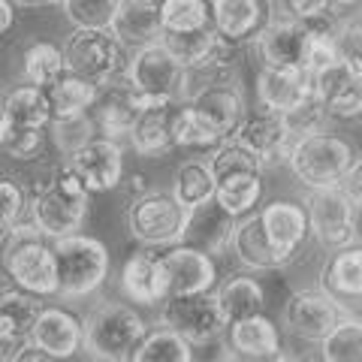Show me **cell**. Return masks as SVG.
Returning a JSON list of instances; mask_svg holds the SVG:
<instances>
[{
    "instance_id": "cell-28",
    "label": "cell",
    "mask_w": 362,
    "mask_h": 362,
    "mask_svg": "<svg viewBox=\"0 0 362 362\" xmlns=\"http://www.w3.org/2000/svg\"><path fill=\"white\" fill-rule=\"evenodd\" d=\"M230 251L235 254V259H239L245 269H251V272H278V269L290 266V259L284 254H278L275 245L269 242V235L263 230V223H259L257 211L239 218Z\"/></svg>"
},
{
    "instance_id": "cell-32",
    "label": "cell",
    "mask_w": 362,
    "mask_h": 362,
    "mask_svg": "<svg viewBox=\"0 0 362 362\" xmlns=\"http://www.w3.org/2000/svg\"><path fill=\"white\" fill-rule=\"evenodd\" d=\"M160 42L181 66H202L221 52V45L226 40L221 37L214 25H206L197 30H163Z\"/></svg>"
},
{
    "instance_id": "cell-12",
    "label": "cell",
    "mask_w": 362,
    "mask_h": 362,
    "mask_svg": "<svg viewBox=\"0 0 362 362\" xmlns=\"http://www.w3.org/2000/svg\"><path fill=\"white\" fill-rule=\"evenodd\" d=\"M70 169L85 181L90 194H106V190L121 187L124 181V148L118 139L109 136H94L76 151L66 154Z\"/></svg>"
},
{
    "instance_id": "cell-14",
    "label": "cell",
    "mask_w": 362,
    "mask_h": 362,
    "mask_svg": "<svg viewBox=\"0 0 362 362\" xmlns=\"http://www.w3.org/2000/svg\"><path fill=\"white\" fill-rule=\"evenodd\" d=\"M233 139L242 142L247 151H254L263 166H275L281 160H287L293 133H290L281 112L257 106L254 112H247V115L242 118V124L233 133Z\"/></svg>"
},
{
    "instance_id": "cell-15",
    "label": "cell",
    "mask_w": 362,
    "mask_h": 362,
    "mask_svg": "<svg viewBox=\"0 0 362 362\" xmlns=\"http://www.w3.org/2000/svg\"><path fill=\"white\" fill-rule=\"evenodd\" d=\"M30 341L42 347L52 359H70L85 350V317L64 305H42Z\"/></svg>"
},
{
    "instance_id": "cell-22",
    "label": "cell",
    "mask_w": 362,
    "mask_h": 362,
    "mask_svg": "<svg viewBox=\"0 0 362 362\" xmlns=\"http://www.w3.org/2000/svg\"><path fill=\"white\" fill-rule=\"evenodd\" d=\"M257 106L272 112H290L314 94V78L296 66H259L257 73Z\"/></svg>"
},
{
    "instance_id": "cell-55",
    "label": "cell",
    "mask_w": 362,
    "mask_h": 362,
    "mask_svg": "<svg viewBox=\"0 0 362 362\" xmlns=\"http://www.w3.org/2000/svg\"><path fill=\"white\" fill-rule=\"evenodd\" d=\"M356 4H362V0H338V6H341V9H347V6H356Z\"/></svg>"
},
{
    "instance_id": "cell-33",
    "label": "cell",
    "mask_w": 362,
    "mask_h": 362,
    "mask_svg": "<svg viewBox=\"0 0 362 362\" xmlns=\"http://www.w3.org/2000/svg\"><path fill=\"white\" fill-rule=\"evenodd\" d=\"M45 90H49V103H52V121L85 115V112L94 109L100 97V85L73 70H66L58 82L49 85Z\"/></svg>"
},
{
    "instance_id": "cell-44",
    "label": "cell",
    "mask_w": 362,
    "mask_h": 362,
    "mask_svg": "<svg viewBox=\"0 0 362 362\" xmlns=\"http://www.w3.org/2000/svg\"><path fill=\"white\" fill-rule=\"evenodd\" d=\"M49 133L54 145L61 148V154L66 157L70 151H76L78 145H85L88 139L100 136V127L94 121V112H85V115H76V118H58L49 124Z\"/></svg>"
},
{
    "instance_id": "cell-11",
    "label": "cell",
    "mask_w": 362,
    "mask_h": 362,
    "mask_svg": "<svg viewBox=\"0 0 362 362\" xmlns=\"http://www.w3.org/2000/svg\"><path fill=\"white\" fill-rule=\"evenodd\" d=\"M341 317H344V305L335 296H329L323 287L290 293L284 311H281L287 332L302 338V341H317V344L335 329Z\"/></svg>"
},
{
    "instance_id": "cell-51",
    "label": "cell",
    "mask_w": 362,
    "mask_h": 362,
    "mask_svg": "<svg viewBox=\"0 0 362 362\" xmlns=\"http://www.w3.org/2000/svg\"><path fill=\"white\" fill-rule=\"evenodd\" d=\"M16 0H0V45L6 42V37L16 28Z\"/></svg>"
},
{
    "instance_id": "cell-8",
    "label": "cell",
    "mask_w": 362,
    "mask_h": 362,
    "mask_svg": "<svg viewBox=\"0 0 362 362\" xmlns=\"http://www.w3.org/2000/svg\"><path fill=\"white\" fill-rule=\"evenodd\" d=\"M305 211H308L311 235L329 251L362 242V211L341 190V185L308 190Z\"/></svg>"
},
{
    "instance_id": "cell-1",
    "label": "cell",
    "mask_w": 362,
    "mask_h": 362,
    "mask_svg": "<svg viewBox=\"0 0 362 362\" xmlns=\"http://www.w3.org/2000/svg\"><path fill=\"white\" fill-rule=\"evenodd\" d=\"M0 275L40 299L61 296L54 245L30 218L0 230Z\"/></svg>"
},
{
    "instance_id": "cell-38",
    "label": "cell",
    "mask_w": 362,
    "mask_h": 362,
    "mask_svg": "<svg viewBox=\"0 0 362 362\" xmlns=\"http://www.w3.org/2000/svg\"><path fill=\"white\" fill-rule=\"evenodd\" d=\"M218 299L223 305L226 320H242V317L259 314L266 308V290L254 275H233L218 287Z\"/></svg>"
},
{
    "instance_id": "cell-41",
    "label": "cell",
    "mask_w": 362,
    "mask_h": 362,
    "mask_svg": "<svg viewBox=\"0 0 362 362\" xmlns=\"http://www.w3.org/2000/svg\"><path fill=\"white\" fill-rule=\"evenodd\" d=\"M284 9L290 18L302 21L308 30H323V33H338V16L341 6L338 0H284Z\"/></svg>"
},
{
    "instance_id": "cell-50",
    "label": "cell",
    "mask_w": 362,
    "mask_h": 362,
    "mask_svg": "<svg viewBox=\"0 0 362 362\" xmlns=\"http://www.w3.org/2000/svg\"><path fill=\"white\" fill-rule=\"evenodd\" d=\"M341 190L356 202V209L362 211V154H356V160L350 163L347 175L341 178Z\"/></svg>"
},
{
    "instance_id": "cell-37",
    "label": "cell",
    "mask_w": 362,
    "mask_h": 362,
    "mask_svg": "<svg viewBox=\"0 0 362 362\" xmlns=\"http://www.w3.org/2000/svg\"><path fill=\"white\" fill-rule=\"evenodd\" d=\"M66 70H70V64H66L64 49L49 42V40L30 42L25 49V54H21V78L30 85L49 88V85L58 82Z\"/></svg>"
},
{
    "instance_id": "cell-27",
    "label": "cell",
    "mask_w": 362,
    "mask_h": 362,
    "mask_svg": "<svg viewBox=\"0 0 362 362\" xmlns=\"http://www.w3.org/2000/svg\"><path fill=\"white\" fill-rule=\"evenodd\" d=\"M226 341H230L233 356L239 359H284L281 354V332L269 317L259 311L226 326Z\"/></svg>"
},
{
    "instance_id": "cell-21",
    "label": "cell",
    "mask_w": 362,
    "mask_h": 362,
    "mask_svg": "<svg viewBox=\"0 0 362 362\" xmlns=\"http://www.w3.org/2000/svg\"><path fill=\"white\" fill-rule=\"evenodd\" d=\"M178 103L166 100H142V109L130 127V148L139 157H166L175 151V136H173V118Z\"/></svg>"
},
{
    "instance_id": "cell-23",
    "label": "cell",
    "mask_w": 362,
    "mask_h": 362,
    "mask_svg": "<svg viewBox=\"0 0 362 362\" xmlns=\"http://www.w3.org/2000/svg\"><path fill=\"white\" fill-rule=\"evenodd\" d=\"M257 214H259V223H263L269 242L275 245V251L284 254L293 263L296 254L302 251L305 239L311 235L305 206H299V202H293V199H272L269 206H263Z\"/></svg>"
},
{
    "instance_id": "cell-53",
    "label": "cell",
    "mask_w": 362,
    "mask_h": 362,
    "mask_svg": "<svg viewBox=\"0 0 362 362\" xmlns=\"http://www.w3.org/2000/svg\"><path fill=\"white\" fill-rule=\"evenodd\" d=\"M16 6H28V9H40V6H61V0H16Z\"/></svg>"
},
{
    "instance_id": "cell-54",
    "label": "cell",
    "mask_w": 362,
    "mask_h": 362,
    "mask_svg": "<svg viewBox=\"0 0 362 362\" xmlns=\"http://www.w3.org/2000/svg\"><path fill=\"white\" fill-rule=\"evenodd\" d=\"M6 124V94H0V130Z\"/></svg>"
},
{
    "instance_id": "cell-18",
    "label": "cell",
    "mask_w": 362,
    "mask_h": 362,
    "mask_svg": "<svg viewBox=\"0 0 362 362\" xmlns=\"http://www.w3.org/2000/svg\"><path fill=\"white\" fill-rule=\"evenodd\" d=\"M118 287L124 293V299H130L133 305H145V308L160 305L169 296L160 254H157L154 247L130 254L118 272Z\"/></svg>"
},
{
    "instance_id": "cell-25",
    "label": "cell",
    "mask_w": 362,
    "mask_h": 362,
    "mask_svg": "<svg viewBox=\"0 0 362 362\" xmlns=\"http://www.w3.org/2000/svg\"><path fill=\"white\" fill-rule=\"evenodd\" d=\"M109 28L130 52L145 49L151 42H160L163 37L160 0H121Z\"/></svg>"
},
{
    "instance_id": "cell-4",
    "label": "cell",
    "mask_w": 362,
    "mask_h": 362,
    "mask_svg": "<svg viewBox=\"0 0 362 362\" xmlns=\"http://www.w3.org/2000/svg\"><path fill=\"white\" fill-rule=\"evenodd\" d=\"M356 160V151L344 136L329 130H314L296 136L287 151V166L296 175V181L305 190L317 187H335L341 185L350 163Z\"/></svg>"
},
{
    "instance_id": "cell-46",
    "label": "cell",
    "mask_w": 362,
    "mask_h": 362,
    "mask_svg": "<svg viewBox=\"0 0 362 362\" xmlns=\"http://www.w3.org/2000/svg\"><path fill=\"white\" fill-rule=\"evenodd\" d=\"M45 136H49V130H18L4 124V130H0V151L9 154L13 160H37L45 148Z\"/></svg>"
},
{
    "instance_id": "cell-45",
    "label": "cell",
    "mask_w": 362,
    "mask_h": 362,
    "mask_svg": "<svg viewBox=\"0 0 362 362\" xmlns=\"http://www.w3.org/2000/svg\"><path fill=\"white\" fill-rule=\"evenodd\" d=\"M30 190L13 173H0V230L28 218Z\"/></svg>"
},
{
    "instance_id": "cell-43",
    "label": "cell",
    "mask_w": 362,
    "mask_h": 362,
    "mask_svg": "<svg viewBox=\"0 0 362 362\" xmlns=\"http://www.w3.org/2000/svg\"><path fill=\"white\" fill-rule=\"evenodd\" d=\"M121 0H61V13L73 28H109Z\"/></svg>"
},
{
    "instance_id": "cell-17",
    "label": "cell",
    "mask_w": 362,
    "mask_h": 362,
    "mask_svg": "<svg viewBox=\"0 0 362 362\" xmlns=\"http://www.w3.org/2000/svg\"><path fill=\"white\" fill-rule=\"evenodd\" d=\"M42 311V299L33 293L9 284L0 290V359H16L18 347L30 341Z\"/></svg>"
},
{
    "instance_id": "cell-35",
    "label": "cell",
    "mask_w": 362,
    "mask_h": 362,
    "mask_svg": "<svg viewBox=\"0 0 362 362\" xmlns=\"http://www.w3.org/2000/svg\"><path fill=\"white\" fill-rule=\"evenodd\" d=\"M214 199L230 214H235V218H245V214H251L259 206V199H263V173H259V169H239V173L218 178V194H214Z\"/></svg>"
},
{
    "instance_id": "cell-26",
    "label": "cell",
    "mask_w": 362,
    "mask_h": 362,
    "mask_svg": "<svg viewBox=\"0 0 362 362\" xmlns=\"http://www.w3.org/2000/svg\"><path fill=\"white\" fill-rule=\"evenodd\" d=\"M190 103H194L209 121L218 124V130L226 136V139L235 133V127H239L242 118L247 115V103H245L239 78H214V82L202 85L197 90V97L190 100Z\"/></svg>"
},
{
    "instance_id": "cell-42",
    "label": "cell",
    "mask_w": 362,
    "mask_h": 362,
    "mask_svg": "<svg viewBox=\"0 0 362 362\" xmlns=\"http://www.w3.org/2000/svg\"><path fill=\"white\" fill-rule=\"evenodd\" d=\"M163 30H197L214 25L209 0H160Z\"/></svg>"
},
{
    "instance_id": "cell-48",
    "label": "cell",
    "mask_w": 362,
    "mask_h": 362,
    "mask_svg": "<svg viewBox=\"0 0 362 362\" xmlns=\"http://www.w3.org/2000/svg\"><path fill=\"white\" fill-rule=\"evenodd\" d=\"M284 121H287V127H290V133H293V139H296V136L323 130V121H329V115H326L320 97H317V90H314V94L305 100V103H299L296 109L284 112Z\"/></svg>"
},
{
    "instance_id": "cell-19",
    "label": "cell",
    "mask_w": 362,
    "mask_h": 362,
    "mask_svg": "<svg viewBox=\"0 0 362 362\" xmlns=\"http://www.w3.org/2000/svg\"><path fill=\"white\" fill-rule=\"evenodd\" d=\"M305 42H308V28L296 18H269L254 37L257 58L266 66H296L305 70Z\"/></svg>"
},
{
    "instance_id": "cell-30",
    "label": "cell",
    "mask_w": 362,
    "mask_h": 362,
    "mask_svg": "<svg viewBox=\"0 0 362 362\" xmlns=\"http://www.w3.org/2000/svg\"><path fill=\"white\" fill-rule=\"evenodd\" d=\"M211 21L218 33L230 42L254 40L257 30L266 25V0H209Z\"/></svg>"
},
{
    "instance_id": "cell-13",
    "label": "cell",
    "mask_w": 362,
    "mask_h": 362,
    "mask_svg": "<svg viewBox=\"0 0 362 362\" xmlns=\"http://www.w3.org/2000/svg\"><path fill=\"white\" fill-rule=\"evenodd\" d=\"M160 259H163V272H166L169 296H178V293H206V290L218 287V263H214V254L202 251L197 245H190V242L169 245L160 254Z\"/></svg>"
},
{
    "instance_id": "cell-31",
    "label": "cell",
    "mask_w": 362,
    "mask_h": 362,
    "mask_svg": "<svg viewBox=\"0 0 362 362\" xmlns=\"http://www.w3.org/2000/svg\"><path fill=\"white\" fill-rule=\"evenodd\" d=\"M49 124H52V103L45 88L25 82L6 94V127L49 130Z\"/></svg>"
},
{
    "instance_id": "cell-10",
    "label": "cell",
    "mask_w": 362,
    "mask_h": 362,
    "mask_svg": "<svg viewBox=\"0 0 362 362\" xmlns=\"http://www.w3.org/2000/svg\"><path fill=\"white\" fill-rule=\"evenodd\" d=\"M185 76L187 66H181L163 42L130 52L124 70V78L139 90L142 100H166V103H185Z\"/></svg>"
},
{
    "instance_id": "cell-47",
    "label": "cell",
    "mask_w": 362,
    "mask_h": 362,
    "mask_svg": "<svg viewBox=\"0 0 362 362\" xmlns=\"http://www.w3.org/2000/svg\"><path fill=\"white\" fill-rule=\"evenodd\" d=\"M341 61L338 52V33H323V30H308V42H305V73L317 76L329 70L332 64Z\"/></svg>"
},
{
    "instance_id": "cell-24",
    "label": "cell",
    "mask_w": 362,
    "mask_h": 362,
    "mask_svg": "<svg viewBox=\"0 0 362 362\" xmlns=\"http://www.w3.org/2000/svg\"><path fill=\"white\" fill-rule=\"evenodd\" d=\"M320 287L344 305V314L362 305V242L335 247L320 269Z\"/></svg>"
},
{
    "instance_id": "cell-52",
    "label": "cell",
    "mask_w": 362,
    "mask_h": 362,
    "mask_svg": "<svg viewBox=\"0 0 362 362\" xmlns=\"http://www.w3.org/2000/svg\"><path fill=\"white\" fill-rule=\"evenodd\" d=\"M127 181H130V185H127L130 187V197H142L145 190H151L148 185H145V175H130Z\"/></svg>"
},
{
    "instance_id": "cell-20",
    "label": "cell",
    "mask_w": 362,
    "mask_h": 362,
    "mask_svg": "<svg viewBox=\"0 0 362 362\" xmlns=\"http://www.w3.org/2000/svg\"><path fill=\"white\" fill-rule=\"evenodd\" d=\"M142 109V97L127 78L118 76L112 82L100 85V97L94 103V121L100 127V136H109V139H127L130 136V127L136 115Z\"/></svg>"
},
{
    "instance_id": "cell-5",
    "label": "cell",
    "mask_w": 362,
    "mask_h": 362,
    "mask_svg": "<svg viewBox=\"0 0 362 362\" xmlns=\"http://www.w3.org/2000/svg\"><path fill=\"white\" fill-rule=\"evenodd\" d=\"M54 257H58L61 299H85L106 284L112 259L109 247L85 233H70L54 239Z\"/></svg>"
},
{
    "instance_id": "cell-49",
    "label": "cell",
    "mask_w": 362,
    "mask_h": 362,
    "mask_svg": "<svg viewBox=\"0 0 362 362\" xmlns=\"http://www.w3.org/2000/svg\"><path fill=\"white\" fill-rule=\"evenodd\" d=\"M338 52L341 61L362 73V25H350L338 30Z\"/></svg>"
},
{
    "instance_id": "cell-6",
    "label": "cell",
    "mask_w": 362,
    "mask_h": 362,
    "mask_svg": "<svg viewBox=\"0 0 362 362\" xmlns=\"http://www.w3.org/2000/svg\"><path fill=\"white\" fill-rule=\"evenodd\" d=\"M190 211L173 190H145L127 206V233L142 247H169L185 242Z\"/></svg>"
},
{
    "instance_id": "cell-16",
    "label": "cell",
    "mask_w": 362,
    "mask_h": 362,
    "mask_svg": "<svg viewBox=\"0 0 362 362\" xmlns=\"http://www.w3.org/2000/svg\"><path fill=\"white\" fill-rule=\"evenodd\" d=\"M314 90L320 97L326 115L332 121H359L362 118V73L350 64L338 61L329 70L311 76Z\"/></svg>"
},
{
    "instance_id": "cell-40",
    "label": "cell",
    "mask_w": 362,
    "mask_h": 362,
    "mask_svg": "<svg viewBox=\"0 0 362 362\" xmlns=\"http://www.w3.org/2000/svg\"><path fill=\"white\" fill-rule=\"evenodd\" d=\"M320 359L326 362H362V317L344 314L338 326L320 341Z\"/></svg>"
},
{
    "instance_id": "cell-39",
    "label": "cell",
    "mask_w": 362,
    "mask_h": 362,
    "mask_svg": "<svg viewBox=\"0 0 362 362\" xmlns=\"http://www.w3.org/2000/svg\"><path fill=\"white\" fill-rule=\"evenodd\" d=\"M190 359H194V344L163 323L157 329H148V335L142 338V344L133 354V362H190Z\"/></svg>"
},
{
    "instance_id": "cell-36",
    "label": "cell",
    "mask_w": 362,
    "mask_h": 362,
    "mask_svg": "<svg viewBox=\"0 0 362 362\" xmlns=\"http://www.w3.org/2000/svg\"><path fill=\"white\" fill-rule=\"evenodd\" d=\"M173 194L185 202L187 209H199V206H206V202H211L214 194H218V178L211 173V163L199 160V157L181 160V166L173 175Z\"/></svg>"
},
{
    "instance_id": "cell-9",
    "label": "cell",
    "mask_w": 362,
    "mask_h": 362,
    "mask_svg": "<svg viewBox=\"0 0 362 362\" xmlns=\"http://www.w3.org/2000/svg\"><path fill=\"white\" fill-rule=\"evenodd\" d=\"M160 323L185 335L194 347L211 344L226 332L223 305L218 299V290L206 293H178V296H166L160 302Z\"/></svg>"
},
{
    "instance_id": "cell-3",
    "label": "cell",
    "mask_w": 362,
    "mask_h": 362,
    "mask_svg": "<svg viewBox=\"0 0 362 362\" xmlns=\"http://www.w3.org/2000/svg\"><path fill=\"white\" fill-rule=\"evenodd\" d=\"M148 335V323L136 305L100 299L85 314V354L100 362H127Z\"/></svg>"
},
{
    "instance_id": "cell-34",
    "label": "cell",
    "mask_w": 362,
    "mask_h": 362,
    "mask_svg": "<svg viewBox=\"0 0 362 362\" xmlns=\"http://www.w3.org/2000/svg\"><path fill=\"white\" fill-rule=\"evenodd\" d=\"M173 136H175V148L185 151H214L226 139L218 130V124L209 121L194 103H178L173 118Z\"/></svg>"
},
{
    "instance_id": "cell-7",
    "label": "cell",
    "mask_w": 362,
    "mask_h": 362,
    "mask_svg": "<svg viewBox=\"0 0 362 362\" xmlns=\"http://www.w3.org/2000/svg\"><path fill=\"white\" fill-rule=\"evenodd\" d=\"M64 54L73 73L97 85L124 76L130 61V49L112 33V28H73L64 42Z\"/></svg>"
},
{
    "instance_id": "cell-2",
    "label": "cell",
    "mask_w": 362,
    "mask_h": 362,
    "mask_svg": "<svg viewBox=\"0 0 362 362\" xmlns=\"http://www.w3.org/2000/svg\"><path fill=\"white\" fill-rule=\"evenodd\" d=\"M88 206H90V190L70 169V163L64 160L30 187L28 218L54 242L61 235L82 233L88 221Z\"/></svg>"
},
{
    "instance_id": "cell-29",
    "label": "cell",
    "mask_w": 362,
    "mask_h": 362,
    "mask_svg": "<svg viewBox=\"0 0 362 362\" xmlns=\"http://www.w3.org/2000/svg\"><path fill=\"white\" fill-rule=\"evenodd\" d=\"M235 223L239 218L230 214L218 199L206 202L190 211V223H187V235L185 242L202 247L209 254H226L233 245V233H235Z\"/></svg>"
}]
</instances>
